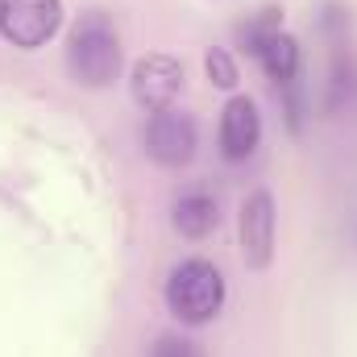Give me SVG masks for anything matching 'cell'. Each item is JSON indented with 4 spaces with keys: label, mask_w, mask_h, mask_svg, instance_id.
Here are the masks:
<instances>
[{
    "label": "cell",
    "mask_w": 357,
    "mask_h": 357,
    "mask_svg": "<svg viewBox=\"0 0 357 357\" xmlns=\"http://www.w3.org/2000/svg\"><path fill=\"white\" fill-rule=\"evenodd\" d=\"M67 67L84 88H108L121 75V33L104 8L79 13L67 38Z\"/></svg>",
    "instance_id": "6da1fadb"
},
{
    "label": "cell",
    "mask_w": 357,
    "mask_h": 357,
    "mask_svg": "<svg viewBox=\"0 0 357 357\" xmlns=\"http://www.w3.org/2000/svg\"><path fill=\"white\" fill-rule=\"evenodd\" d=\"M225 299H229L225 274L208 258H187L167 278V307H171V316H175L178 324H187V328L212 324L220 316Z\"/></svg>",
    "instance_id": "7a4b0ae2"
},
{
    "label": "cell",
    "mask_w": 357,
    "mask_h": 357,
    "mask_svg": "<svg viewBox=\"0 0 357 357\" xmlns=\"http://www.w3.org/2000/svg\"><path fill=\"white\" fill-rule=\"evenodd\" d=\"M63 25V0H0V33L21 46L38 50L46 46Z\"/></svg>",
    "instance_id": "3957f363"
},
{
    "label": "cell",
    "mask_w": 357,
    "mask_h": 357,
    "mask_svg": "<svg viewBox=\"0 0 357 357\" xmlns=\"http://www.w3.org/2000/svg\"><path fill=\"white\" fill-rule=\"evenodd\" d=\"M195 146H199L195 121L187 112H178L175 104L150 116V125H146V154L158 167H187L195 158Z\"/></svg>",
    "instance_id": "277c9868"
},
{
    "label": "cell",
    "mask_w": 357,
    "mask_h": 357,
    "mask_svg": "<svg viewBox=\"0 0 357 357\" xmlns=\"http://www.w3.org/2000/svg\"><path fill=\"white\" fill-rule=\"evenodd\" d=\"M274 225H278L274 195H270L266 187L250 191L245 204H241V216H237V229H241V262L250 270H266L274 262Z\"/></svg>",
    "instance_id": "5b68a950"
},
{
    "label": "cell",
    "mask_w": 357,
    "mask_h": 357,
    "mask_svg": "<svg viewBox=\"0 0 357 357\" xmlns=\"http://www.w3.org/2000/svg\"><path fill=\"white\" fill-rule=\"evenodd\" d=\"M129 91L146 112L171 108L183 91V63L171 54H142L129 71Z\"/></svg>",
    "instance_id": "8992f818"
},
{
    "label": "cell",
    "mask_w": 357,
    "mask_h": 357,
    "mask_svg": "<svg viewBox=\"0 0 357 357\" xmlns=\"http://www.w3.org/2000/svg\"><path fill=\"white\" fill-rule=\"evenodd\" d=\"M262 142V112L250 96H233L220 112V154L229 162H245Z\"/></svg>",
    "instance_id": "52a82bcc"
},
{
    "label": "cell",
    "mask_w": 357,
    "mask_h": 357,
    "mask_svg": "<svg viewBox=\"0 0 357 357\" xmlns=\"http://www.w3.org/2000/svg\"><path fill=\"white\" fill-rule=\"evenodd\" d=\"M171 220H175L178 237H187V241H204V237H212L216 225H220V199H216V191L204 187V183L183 187V191L175 195Z\"/></svg>",
    "instance_id": "ba28073f"
},
{
    "label": "cell",
    "mask_w": 357,
    "mask_h": 357,
    "mask_svg": "<svg viewBox=\"0 0 357 357\" xmlns=\"http://www.w3.org/2000/svg\"><path fill=\"white\" fill-rule=\"evenodd\" d=\"M258 63H262V71H266L270 79H274V88H278V84H287V79H295V75L303 71V59H299V42H295L287 29H278V33L270 38L266 46L258 50Z\"/></svg>",
    "instance_id": "9c48e42d"
},
{
    "label": "cell",
    "mask_w": 357,
    "mask_h": 357,
    "mask_svg": "<svg viewBox=\"0 0 357 357\" xmlns=\"http://www.w3.org/2000/svg\"><path fill=\"white\" fill-rule=\"evenodd\" d=\"M278 29H282V13H278V8H258L250 21H241V25H237V38H241V46L258 59V50L266 46Z\"/></svg>",
    "instance_id": "30bf717a"
},
{
    "label": "cell",
    "mask_w": 357,
    "mask_h": 357,
    "mask_svg": "<svg viewBox=\"0 0 357 357\" xmlns=\"http://www.w3.org/2000/svg\"><path fill=\"white\" fill-rule=\"evenodd\" d=\"M278 96H282V112H287L291 133H303V116H307V84H303V71L295 79L278 84Z\"/></svg>",
    "instance_id": "8fae6325"
},
{
    "label": "cell",
    "mask_w": 357,
    "mask_h": 357,
    "mask_svg": "<svg viewBox=\"0 0 357 357\" xmlns=\"http://www.w3.org/2000/svg\"><path fill=\"white\" fill-rule=\"evenodd\" d=\"M204 71H208V79L216 84V88H225V91H233L237 88V59L229 54V50H220V46H212L208 54H204Z\"/></svg>",
    "instance_id": "7c38bea8"
},
{
    "label": "cell",
    "mask_w": 357,
    "mask_h": 357,
    "mask_svg": "<svg viewBox=\"0 0 357 357\" xmlns=\"http://www.w3.org/2000/svg\"><path fill=\"white\" fill-rule=\"evenodd\" d=\"M150 357H204V349H199V341H191V337L167 333V337H158V345H154Z\"/></svg>",
    "instance_id": "4fadbf2b"
}]
</instances>
